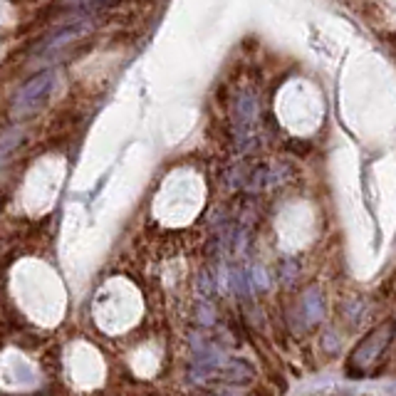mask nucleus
I'll return each instance as SVG.
<instances>
[{
  "label": "nucleus",
  "mask_w": 396,
  "mask_h": 396,
  "mask_svg": "<svg viewBox=\"0 0 396 396\" xmlns=\"http://www.w3.org/2000/svg\"><path fill=\"white\" fill-rule=\"evenodd\" d=\"M54 87V72L43 70L38 75H33L30 80L22 85L15 92L10 102V115L15 119H27V117H35L43 109V104L50 99V92Z\"/></svg>",
  "instance_id": "obj_1"
},
{
  "label": "nucleus",
  "mask_w": 396,
  "mask_h": 396,
  "mask_svg": "<svg viewBox=\"0 0 396 396\" xmlns=\"http://www.w3.org/2000/svg\"><path fill=\"white\" fill-rule=\"evenodd\" d=\"M89 30H92V22H89V20L72 22V25H62V27H57V30H52V33L43 35V38H40L38 43H35L33 54L60 52V50H65L67 45L72 43V40L85 38V35H87Z\"/></svg>",
  "instance_id": "obj_2"
},
{
  "label": "nucleus",
  "mask_w": 396,
  "mask_h": 396,
  "mask_svg": "<svg viewBox=\"0 0 396 396\" xmlns=\"http://www.w3.org/2000/svg\"><path fill=\"white\" fill-rule=\"evenodd\" d=\"M391 335H394V322L389 320V322H384L381 327H376L374 332H369V335L364 337L362 344H359V347L354 349L352 362L359 364V367H364V364L374 362V359L379 357V354L384 352L386 347H389Z\"/></svg>",
  "instance_id": "obj_3"
},
{
  "label": "nucleus",
  "mask_w": 396,
  "mask_h": 396,
  "mask_svg": "<svg viewBox=\"0 0 396 396\" xmlns=\"http://www.w3.org/2000/svg\"><path fill=\"white\" fill-rule=\"evenodd\" d=\"M258 115H261V104L258 97L250 89L235 94L233 99V131L238 129H258Z\"/></svg>",
  "instance_id": "obj_4"
},
{
  "label": "nucleus",
  "mask_w": 396,
  "mask_h": 396,
  "mask_svg": "<svg viewBox=\"0 0 396 396\" xmlns=\"http://www.w3.org/2000/svg\"><path fill=\"white\" fill-rule=\"evenodd\" d=\"M112 3H117V0H57L52 6V10H60V13H80V15H85V13H97L102 10V8L112 6Z\"/></svg>",
  "instance_id": "obj_5"
},
{
  "label": "nucleus",
  "mask_w": 396,
  "mask_h": 396,
  "mask_svg": "<svg viewBox=\"0 0 396 396\" xmlns=\"http://www.w3.org/2000/svg\"><path fill=\"white\" fill-rule=\"evenodd\" d=\"M305 309H307V317L309 320H322V315H325V307H322V300H320V293H312L305 298Z\"/></svg>",
  "instance_id": "obj_6"
},
{
  "label": "nucleus",
  "mask_w": 396,
  "mask_h": 396,
  "mask_svg": "<svg viewBox=\"0 0 396 396\" xmlns=\"http://www.w3.org/2000/svg\"><path fill=\"white\" fill-rule=\"evenodd\" d=\"M288 149L298 154V156H307V154L312 152V144H309V141H305V139H290Z\"/></svg>",
  "instance_id": "obj_7"
}]
</instances>
